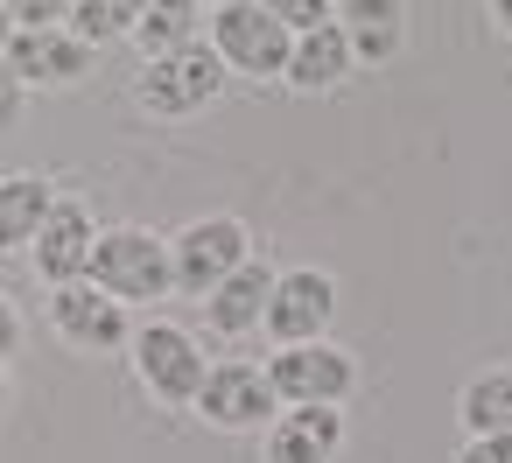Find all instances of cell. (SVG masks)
I'll return each mask as SVG.
<instances>
[{
  "label": "cell",
  "instance_id": "obj_1",
  "mask_svg": "<svg viewBox=\"0 0 512 463\" xmlns=\"http://www.w3.org/2000/svg\"><path fill=\"white\" fill-rule=\"evenodd\" d=\"M127 365H134V386H141L155 407H190L197 386H204V372H211L204 344H197L183 323H169V316L134 323V337H127Z\"/></svg>",
  "mask_w": 512,
  "mask_h": 463
},
{
  "label": "cell",
  "instance_id": "obj_2",
  "mask_svg": "<svg viewBox=\"0 0 512 463\" xmlns=\"http://www.w3.org/2000/svg\"><path fill=\"white\" fill-rule=\"evenodd\" d=\"M85 281L99 295H113L120 309L127 302H162L169 295V239L148 232V225H99Z\"/></svg>",
  "mask_w": 512,
  "mask_h": 463
},
{
  "label": "cell",
  "instance_id": "obj_3",
  "mask_svg": "<svg viewBox=\"0 0 512 463\" xmlns=\"http://www.w3.org/2000/svg\"><path fill=\"white\" fill-rule=\"evenodd\" d=\"M253 260V232L232 218V211H211V218H190L176 239H169V295H190L204 302L232 267Z\"/></svg>",
  "mask_w": 512,
  "mask_h": 463
},
{
  "label": "cell",
  "instance_id": "obj_4",
  "mask_svg": "<svg viewBox=\"0 0 512 463\" xmlns=\"http://www.w3.org/2000/svg\"><path fill=\"white\" fill-rule=\"evenodd\" d=\"M225 92V64L211 57V43H190L176 57H148L134 71V106L148 120H190Z\"/></svg>",
  "mask_w": 512,
  "mask_h": 463
},
{
  "label": "cell",
  "instance_id": "obj_5",
  "mask_svg": "<svg viewBox=\"0 0 512 463\" xmlns=\"http://www.w3.org/2000/svg\"><path fill=\"white\" fill-rule=\"evenodd\" d=\"M204 43H211V57L225 64V71H239V78H281L288 71V29L260 8V0H225V8H211V22H204Z\"/></svg>",
  "mask_w": 512,
  "mask_h": 463
},
{
  "label": "cell",
  "instance_id": "obj_6",
  "mask_svg": "<svg viewBox=\"0 0 512 463\" xmlns=\"http://www.w3.org/2000/svg\"><path fill=\"white\" fill-rule=\"evenodd\" d=\"M267 386L281 407H344L351 386H358V365L344 344L316 337V344H281L267 358Z\"/></svg>",
  "mask_w": 512,
  "mask_h": 463
},
{
  "label": "cell",
  "instance_id": "obj_7",
  "mask_svg": "<svg viewBox=\"0 0 512 463\" xmlns=\"http://www.w3.org/2000/svg\"><path fill=\"white\" fill-rule=\"evenodd\" d=\"M197 421L204 428H218V435H260L274 414H281V400H274V386H267V365H253V358H218L211 372H204V386H197Z\"/></svg>",
  "mask_w": 512,
  "mask_h": 463
},
{
  "label": "cell",
  "instance_id": "obj_8",
  "mask_svg": "<svg viewBox=\"0 0 512 463\" xmlns=\"http://www.w3.org/2000/svg\"><path fill=\"white\" fill-rule=\"evenodd\" d=\"M330 316H337V274H323V267H281L274 288H267L260 330L281 351V344H316L330 330Z\"/></svg>",
  "mask_w": 512,
  "mask_h": 463
},
{
  "label": "cell",
  "instance_id": "obj_9",
  "mask_svg": "<svg viewBox=\"0 0 512 463\" xmlns=\"http://www.w3.org/2000/svg\"><path fill=\"white\" fill-rule=\"evenodd\" d=\"M50 330H57L71 351H85V358H113V351H127V337H134L127 309H120L113 295H99L92 281L50 288Z\"/></svg>",
  "mask_w": 512,
  "mask_h": 463
},
{
  "label": "cell",
  "instance_id": "obj_10",
  "mask_svg": "<svg viewBox=\"0 0 512 463\" xmlns=\"http://www.w3.org/2000/svg\"><path fill=\"white\" fill-rule=\"evenodd\" d=\"M92 43H78L71 29H15V43H8V64L15 78H22V92H71V85H85L92 78Z\"/></svg>",
  "mask_w": 512,
  "mask_h": 463
},
{
  "label": "cell",
  "instance_id": "obj_11",
  "mask_svg": "<svg viewBox=\"0 0 512 463\" xmlns=\"http://www.w3.org/2000/svg\"><path fill=\"white\" fill-rule=\"evenodd\" d=\"M92 246H99L92 211H85V204H71V197H57V204H50V218H43V232H36V246H29V267H36V281H43V288H71V281H85Z\"/></svg>",
  "mask_w": 512,
  "mask_h": 463
},
{
  "label": "cell",
  "instance_id": "obj_12",
  "mask_svg": "<svg viewBox=\"0 0 512 463\" xmlns=\"http://www.w3.org/2000/svg\"><path fill=\"white\" fill-rule=\"evenodd\" d=\"M337 449H344V414L337 407H281L260 428L267 463H330Z\"/></svg>",
  "mask_w": 512,
  "mask_h": 463
},
{
  "label": "cell",
  "instance_id": "obj_13",
  "mask_svg": "<svg viewBox=\"0 0 512 463\" xmlns=\"http://www.w3.org/2000/svg\"><path fill=\"white\" fill-rule=\"evenodd\" d=\"M267 288H274V267L253 253L246 267H232V274L204 295V323H211L218 337H253L260 316H267Z\"/></svg>",
  "mask_w": 512,
  "mask_h": 463
},
{
  "label": "cell",
  "instance_id": "obj_14",
  "mask_svg": "<svg viewBox=\"0 0 512 463\" xmlns=\"http://www.w3.org/2000/svg\"><path fill=\"white\" fill-rule=\"evenodd\" d=\"M358 64H351V36L337 29V22H323V29H309V36H295L288 43V85L295 92H337L344 78H351Z\"/></svg>",
  "mask_w": 512,
  "mask_h": 463
},
{
  "label": "cell",
  "instance_id": "obj_15",
  "mask_svg": "<svg viewBox=\"0 0 512 463\" xmlns=\"http://www.w3.org/2000/svg\"><path fill=\"white\" fill-rule=\"evenodd\" d=\"M330 22L351 36V64H386L400 50V0H330Z\"/></svg>",
  "mask_w": 512,
  "mask_h": 463
},
{
  "label": "cell",
  "instance_id": "obj_16",
  "mask_svg": "<svg viewBox=\"0 0 512 463\" xmlns=\"http://www.w3.org/2000/svg\"><path fill=\"white\" fill-rule=\"evenodd\" d=\"M204 22H211V8H204V0H148L127 43L141 50V64H148V57H176V50L204 43Z\"/></svg>",
  "mask_w": 512,
  "mask_h": 463
},
{
  "label": "cell",
  "instance_id": "obj_17",
  "mask_svg": "<svg viewBox=\"0 0 512 463\" xmlns=\"http://www.w3.org/2000/svg\"><path fill=\"white\" fill-rule=\"evenodd\" d=\"M50 204H57V190L43 176H29V169L0 176V253H29L43 218H50Z\"/></svg>",
  "mask_w": 512,
  "mask_h": 463
},
{
  "label": "cell",
  "instance_id": "obj_18",
  "mask_svg": "<svg viewBox=\"0 0 512 463\" xmlns=\"http://www.w3.org/2000/svg\"><path fill=\"white\" fill-rule=\"evenodd\" d=\"M456 421H463L470 435H512V365L477 372V379L456 393Z\"/></svg>",
  "mask_w": 512,
  "mask_h": 463
},
{
  "label": "cell",
  "instance_id": "obj_19",
  "mask_svg": "<svg viewBox=\"0 0 512 463\" xmlns=\"http://www.w3.org/2000/svg\"><path fill=\"white\" fill-rule=\"evenodd\" d=\"M141 8H148V0H78V8H71V36L92 43V50H106V43L134 36Z\"/></svg>",
  "mask_w": 512,
  "mask_h": 463
},
{
  "label": "cell",
  "instance_id": "obj_20",
  "mask_svg": "<svg viewBox=\"0 0 512 463\" xmlns=\"http://www.w3.org/2000/svg\"><path fill=\"white\" fill-rule=\"evenodd\" d=\"M15 15V29H71V8L78 0H0Z\"/></svg>",
  "mask_w": 512,
  "mask_h": 463
},
{
  "label": "cell",
  "instance_id": "obj_21",
  "mask_svg": "<svg viewBox=\"0 0 512 463\" xmlns=\"http://www.w3.org/2000/svg\"><path fill=\"white\" fill-rule=\"evenodd\" d=\"M260 8H267L288 36H309V29H323V22H330V0H260Z\"/></svg>",
  "mask_w": 512,
  "mask_h": 463
},
{
  "label": "cell",
  "instance_id": "obj_22",
  "mask_svg": "<svg viewBox=\"0 0 512 463\" xmlns=\"http://www.w3.org/2000/svg\"><path fill=\"white\" fill-rule=\"evenodd\" d=\"M22 106H29V92H22V78L0 64V141H8L15 127H22Z\"/></svg>",
  "mask_w": 512,
  "mask_h": 463
},
{
  "label": "cell",
  "instance_id": "obj_23",
  "mask_svg": "<svg viewBox=\"0 0 512 463\" xmlns=\"http://www.w3.org/2000/svg\"><path fill=\"white\" fill-rule=\"evenodd\" d=\"M456 463H512V435H470Z\"/></svg>",
  "mask_w": 512,
  "mask_h": 463
},
{
  "label": "cell",
  "instance_id": "obj_24",
  "mask_svg": "<svg viewBox=\"0 0 512 463\" xmlns=\"http://www.w3.org/2000/svg\"><path fill=\"white\" fill-rule=\"evenodd\" d=\"M15 351H22V309H15L8 295H0V365H8Z\"/></svg>",
  "mask_w": 512,
  "mask_h": 463
},
{
  "label": "cell",
  "instance_id": "obj_25",
  "mask_svg": "<svg viewBox=\"0 0 512 463\" xmlns=\"http://www.w3.org/2000/svg\"><path fill=\"white\" fill-rule=\"evenodd\" d=\"M484 8H491V22H498V29L512 36V0H484Z\"/></svg>",
  "mask_w": 512,
  "mask_h": 463
},
{
  "label": "cell",
  "instance_id": "obj_26",
  "mask_svg": "<svg viewBox=\"0 0 512 463\" xmlns=\"http://www.w3.org/2000/svg\"><path fill=\"white\" fill-rule=\"evenodd\" d=\"M15 407V379H8V365H0V414Z\"/></svg>",
  "mask_w": 512,
  "mask_h": 463
},
{
  "label": "cell",
  "instance_id": "obj_27",
  "mask_svg": "<svg viewBox=\"0 0 512 463\" xmlns=\"http://www.w3.org/2000/svg\"><path fill=\"white\" fill-rule=\"evenodd\" d=\"M8 43H15V15L0 8V57H8Z\"/></svg>",
  "mask_w": 512,
  "mask_h": 463
},
{
  "label": "cell",
  "instance_id": "obj_28",
  "mask_svg": "<svg viewBox=\"0 0 512 463\" xmlns=\"http://www.w3.org/2000/svg\"><path fill=\"white\" fill-rule=\"evenodd\" d=\"M204 8H225V0H204Z\"/></svg>",
  "mask_w": 512,
  "mask_h": 463
}]
</instances>
